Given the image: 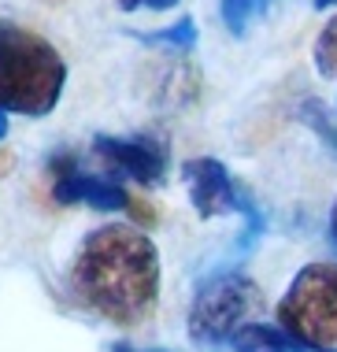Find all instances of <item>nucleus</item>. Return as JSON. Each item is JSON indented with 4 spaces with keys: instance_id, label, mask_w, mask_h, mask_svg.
<instances>
[{
    "instance_id": "1",
    "label": "nucleus",
    "mask_w": 337,
    "mask_h": 352,
    "mask_svg": "<svg viewBox=\"0 0 337 352\" xmlns=\"http://www.w3.org/2000/svg\"><path fill=\"white\" fill-rule=\"evenodd\" d=\"M160 249L133 223L89 230L67 267V285L93 316L111 327H141L160 304Z\"/></svg>"
},
{
    "instance_id": "2",
    "label": "nucleus",
    "mask_w": 337,
    "mask_h": 352,
    "mask_svg": "<svg viewBox=\"0 0 337 352\" xmlns=\"http://www.w3.org/2000/svg\"><path fill=\"white\" fill-rule=\"evenodd\" d=\"M67 85V63L52 41L0 19V111L48 116Z\"/></svg>"
},
{
    "instance_id": "3",
    "label": "nucleus",
    "mask_w": 337,
    "mask_h": 352,
    "mask_svg": "<svg viewBox=\"0 0 337 352\" xmlns=\"http://www.w3.org/2000/svg\"><path fill=\"white\" fill-rule=\"evenodd\" d=\"M278 327L307 352H337V263H307L278 300Z\"/></svg>"
},
{
    "instance_id": "4",
    "label": "nucleus",
    "mask_w": 337,
    "mask_h": 352,
    "mask_svg": "<svg viewBox=\"0 0 337 352\" xmlns=\"http://www.w3.org/2000/svg\"><path fill=\"white\" fill-rule=\"evenodd\" d=\"M263 311L259 285L241 271H219L200 282L189 308V338L197 345H230L245 322H256Z\"/></svg>"
},
{
    "instance_id": "5",
    "label": "nucleus",
    "mask_w": 337,
    "mask_h": 352,
    "mask_svg": "<svg viewBox=\"0 0 337 352\" xmlns=\"http://www.w3.org/2000/svg\"><path fill=\"white\" fill-rule=\"evenodd\" d=\"M186 186H189V201L197 208L200 219H219V215H241L245 219V234H241L237 249H252L259 241V234H263V215H259V208L252 204V197L245 193L234 175L226 170V164H219V160L211 156H193L186 160Z\"/></svg>"
},
{
    "instance_id": "6",
    "label": "nucleus",
    "mask_w": 337,
    "mask_h": 352,
    "mask_svg": "<svg viewBox=\"0 0 337 352\" xmlns=\"http://www.w3.org/2000/svg\"><path fill=\"white\" fill-rule=\"evenodd\" d=\"M93 152L100 164L119 178H133L138 186H160L171 164V148L152 134H130V138H111L96 134Z\"/></svg>"
},
{
    "instance_id": "7",
    "label": "nucleus",
    "mask_w": 337,
    "mask_h": 352,
    "mask_svg": "<svg viewBox=\"0 0 337 352\" xmlns=\"http://www.w3.org/2000/svg\"><path fill=\"white\" fill-rule=\"evenodd\" d=\"M52 201L56 204H85V208H96V212H127L130 193L119 182H111V178L71 170V175L52 178Z\"/></svg>"
},
{
    "instance_id": "8",
    "label": "nucleus",
    "mask_w": 337,
    "mask_h": 352,
    "mask_svg": "<svg viewBox=\"0 0 337 352\" xmlns=\"http://www.w3.org/2000/svg\"><path fill=\"white\" fill-rule=\"evenodd\" d=\"M234 352H307L304 345H296L282 327L271 322H245L234 338H230Z\"/></svg>"
},
{
    "instance_id": "9",
    "label": "nucleus",
    "mask_w": 337,
    "mask_h": 352,
    "mask_svg": "<svg viewBox=\"0 0 337 352\" xmlns=\"http://www.w3.org/2000/svg\"><path fill=\"white\" fill-rule=\"evenodd\" d=\"M271 4L274 0H219V15H223L230 34H245Z\"/></svg>"
},
{
    "instance_id": "10",
    "label": "nucleus",
    "mask_w": 337,
    "mask_h": 352,
    "mask_svg": "<svg viewBox=\"0 0 337 352\" xmlns=\"http://www.w3.org/2000/svg\"><path fill=\"white\" fill-rule=\"evenodd\" d=\"M296 116H301L304 126L312 130V134L337 156V122H334L330 111H326V104H323V100H304L301 108H296Z\"/></svg>"
},
{
    "instance_id": "11",
    "label": "nucleus",
    "mask_w": 337,
    "mask_h": 352,
    "mask_svg": "<svg viewBox=\"0 0 337 352\" xmlns=\"http://www.w3.org/2000/svg\"><path fill=\"white\" fill-rule=\"evenodd\" d=\"M144 45H163V49H175V52H193L197 49V23L193 19H178L175 26L156 34H141Z\"/></svg>"
},
{
    "instance_id": "12",
    "label": "nucleus",
    "mask_w": 337,
    "mask_h": 352,
    "mask_svg": "<svg viewBox=\"0 0 337 352\" xmlns=\"http://www.w3.org/2000/svg\"><path fill=\"white\" fill-rule=\"evenodd\" d=\"M315 67H319L323 78L337 82V15L319 30V37H315Z\"/></svg>"
},
{
    "instance_id": "13",
    "label": "nucleus",
    "mask_w": 337,
    "mask_h": 352,
    "mask_svg": "<svg viewBox=\"0 0 337 352\" xmlns=\"http://www.w3.org/2000/svg\"><path fill=\"white\" fill-rule=\"evenodd\" d=\"M127 12H133V8H152V12H171V8H178V0H119Z\"/></svg>"
},
{
    "instance_id": "14",
    "label": "nucleus",
    "mask_w": 337,
    "mask_h": 352,
    "mask_svg": "<svg viewBox=\"0 0 337 352\" xmlns=\"http://www.w3.org/2000/svg\"><path fill=\"white\" fill-rule=\"evenodd\" d=\"M127 212L138 219L141 226H152V223H156V212H152V208L144 204V201H138V197H130V208H127Z\"/></svg>"
},
{
    "instance_id": "15",
    "label": "nucleus",
    "mask_w": 337,
    "mask_h": 352,
    "mask_svg": "<svg viewBox=\"0 0 337 352\" xmlns=\"http://www.w3.org/2000/svg\"><path fill=\"white\" fill-rule=\"evenodd\" d=\"M111 352H144V349H130L127 341H115V345H111ZM152 352H167V349H152Z\"/></svg>"
},
{
    "instance_id": "16",
    "label": "nucleus",
    "mask_w": 337,
    "mask_h": 352,
    "mask_svg": "<svg viewBox=\"0 0 337 352\" xmlns=\"http://www.w3.org/2000/svg\"><path fill=\"white\" fill-rule=\"evenodd\" d=\"M330 241L337 245V201H334V208H330Z\"/></svg>"
},
{
    "instance_id": "17",
    "label": "nucleus",
    "mask_w": 337,
    "mask_h": 352,
    "mask_svg": "<svg viewBox=\"0 0 337 352\" xmlns=\"http://www.w3.org/2000/svg\"><path fill=\"white\" fill-rule=\"evenodd\" d=\"M12 164H15V160H12V152H0V170H8Z\"/></svg>"
},
{
    "instance_id": "18",
    "label": "nucleus",
    "mask_w": 337,
    "mask_h": 352,
    "mask_svg": "<svg viewBox=\"0 0 337 352\" xmlns=\"http://www.w3.org/2000/svg\"><path fill=\"white\" fill-rule=\"evenodd\" d=\"M315 8H319V12H330V8H337V0H315Z\"/></svg>"
},
{
    "instance_id": "19",
    "label": "nucleus",
    "mask_w": 337,
    "mask_h": 352,
    "mask_svg": "<svg viewBox=\"0 0 337 352\" xmlns=\"http://www.w3.org/2000/svg\"><path fill=\"white\" fill-rule=\"evenodd\" d=\"M4 134H8V119H4V111H0V141H4Z\"/></svg>"
}]
</instances>
